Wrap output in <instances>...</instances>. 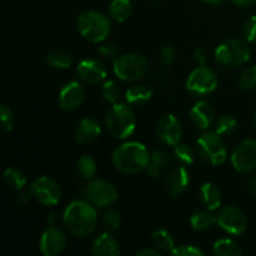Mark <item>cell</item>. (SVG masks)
Returning a JSON list of instances; mask_svg holds the SVG:
<instances>
[{"instance_id": "cell-1", "label": "cell", "mask_w": 256, "mask_h": 256, "mask_svg": "<svg viewBox=\"0 0 256 256\" xmlns=\"http://www.w3.org/2000/svg\"><path fill=\"white\" fill-rule=\"evenodd\" d=\"M68 232L76 238H86L94 232L98 224V214L92 202L75 200L68 205L62 215Z\"/></svg>"}, {"instance_id": "cell-2", "label": "cell", "mask_w": 256, "mask_h": 256, "mask_svg": "<svg viewBox=\"0 0 256 256\" xmlns=\"http://www.w3.org/2000/svg\"><path fill=\"white\" fill-rule=\"evenodd\" d=\"M112 162L120 172L138 174L146 170L150 162V154L142 142H125L112 152Z\"/></svg>"}, {"instance_id": "cell-3", "label": "cell", "mask_w": 256, "mask_h": 256, "mask_svg": "<svg viewBox=\"0 0 256 256\" xmlns=\"http://www.w3.org/2000/svg\"><path fill=\"white\" fill-rule=\"evenodd\" d=\"M108 132L116 139H126L134 132L136 118L134 110L126 104H114L105 118Z\"/></svg>"}, {"instance_id": "cell-4", "label": "cell", "mask_w": 256, "mask_h": 256, "mask_svg": "<svg viewBox=\"0 0 256 256\" xmlns=\"http://www.w3.org/2000/svg\"><path fill=\"white\" fill-rule=\"evenodd\" d=\"M76 28L80 34L92 42H104L112 30L109 18L94 10L84 12L78 16Z\"/></svg>"}, {"instance_id": "cell-5", "label": "cell", "mask_w": 256, "mask_h": 256, "mask_svg": "<svg viewBox=\"0 0 256 256\" xmlns=\"http://www.w3.org/2000/svg\"><path fill=\"white\" fill-rule=\"evenodd\" d=\"M149 69V62L145 56L135 52L124 54L114 60V72L124 82H136L142 79Z\"/></svg>"}, {"instance_id": "cell-6", "label": "cell", "mask_w": 256, "mask_h": 256, "mask_svg": "<svg viewBox=\"0 0 256 256\" xmlns=\"http://www.w3.org/2000/svg\"><path fill=\"white\" fill-rule=\"evenodd\" d=\"M250 48L239 39H228L215 50V60L222 66H239L250 59Z\"/></svg>"}, {"instance_id": "cell-7", "label": "cell", "mask_w": 256, "mask_h": 256, "mask_svg": "<svg viewBox=\"0 0 256 256\" xmlns=\"http://www.w3.org/2000/svg\"><path fill=\"white\" fill-rule=\"evenodd\" d=\"M198 152L212 165H222L228 159L226 148L216 132H206L198 139Z\"/></svg>"}, {"instance_id": "cell-8", "label": "cell", "mask_w": 256, "mask_h": 256, "mask_svg": "<svg viewBox=\"0 0 256 256\" xmlns=\"http://www.w3.org/2000/svg\"><path fill=\"white\" fill-rule=\"evenodd\" d=\"M218 86V76L205 65L192 70L186 80V90L195 96H202L214 92Z\"/></svg>"}, {"instance_id": "cell-9", "label": "cell", "mask_w": 256, "mask_h": 256, "mask_svg": "<svg viewBox=\"0 0 256 256\" xmlns=\"http://www.w3.org/2000/svg\"><path fill=\"white\" fill-rule=\"evenodd\" d=\"M88 202L99 208L110 206L118 200V192L112 184L106 180H92L85 188Z\"/></svg>"}, {"instance_id": "cell-10", "label": "cell", "mask_w": 256, "mask_h": 256, "mask_svg": "<svg viewBox=\"0 0 256 256\" xmlns=\"http://www.w3.org/2000/svg\"><path fill=\"white\" fill-rule=\"evenodd\" d=\"M30 192L36 202L42 205H55L62 199V189L55 180L40 176L30 185Z\"/></svg>"}, {"instance_id": "cell-11", "label": "cell", "mask_w": 256, "mask_h": 256, "mask_svg": "<svg viewBox=\"0 0 256 256\" xmlns=\"http://www.w3.org/2000/svg\"><path fill=\"white\" fill-rule=\"evenodd\" d=\"M216 222L222 229L232 235H240L246 230L248 219L246 215L239 208L229 206L222 208L216 215Z\"/></svg>"}, {"instance_id": "cell-12", "label": "cell", "mask_w": 256, "mask_h": 256, "mask_svg": "<svg viewBox=\"0 0 256 256\" xmlns=\"http://www.w3.org/2000/svg\"><path fill=\"white\" fill-rule=\"evenodd\" d=\"M232 164L238 172H250L256 169V140H244L232 154Z\"/></svg>"}, {"instance_id": "cell-13", "label": "cell", "mask_w": 256, "mask_h": 256, "mask_svg": "<svg viewBox=\"0 0 256 256\" xmlns=\"http://www.w3.org/2000/svg\"><path fill=\"white\" fill-rule=\"evenodd\" d=\"M66 246L64 232L55 225H49L40 238V252L45 256H55L62 252Z\"/></svg>"}, {"instance_id": "cell-14", "label": "cell", "mask_w": 256, "mask_h": 256, "mask_svg": "<svg viewBox=\"0 0 256 256\" xmlns=\"http://www.w3.org/2000/svg\"><path fill=\"white\" fill-rule=\"evenodd\" d=\"M182 134V125L172 114L164 115L158 122L156 135L165 145L175 146L180 142Z\"/></svg>"}, {"instance_id": "cell-15", "label": "cell", "mask_w": 256, "mask_h": 256, "mask_svg": "<svg viewBox=\"0 0 256 256\" xmlns=\"http://www.w3.org/2000/svg\"><path fill=\"white\" fill-rule=\"evenodd\" d=\"M76 74L82 82L88 84H100L106 78V68L96 59H84L78 64Z\"/></svg>"}, {"instance_id": "cell-16", "label": "cell", "mask_w": 256, "mask_h": 256, "mask_svg": "<svg viewBox=\"0 0 256 256\" xmlns=\"http://www.w3.org/2000/svg\"><path fill=\"white\" fill-rule=\"evenodd\" d=\"M84 99V86L79 82H70L60 92L59 105L64 110H75L82 104Z\"/></svg>"}, {"instance_id": "cell-17", "label": "cell", "mask_w": 256, "mask_h": 256, "mask_svg": "<svg viewBox=\"0 0 256 256\" xmlns=\"http://www.w3.org/2000/svg\"><path fill=\"white\" fill-rule=\"evenodd\" d=\"M190 182V174L188 169L184 166H179L176 169L172 170L166 179V186L169 195L172 199H176L180 195L186 192Z\"/></svg>"}, {"instance_id": "cell-18", "label": "cell", "mask_w": 256, "mask_h": 256, "mask_svg": "<svg viewBox=\"0 0 256 256\" xmlns=\"http://www.w3.org/2000/svg\"><path fill=\"white\" fill-rule=\"evenodd\" d=\"M92 252L96 256H118L120 254L119 242L110 232H104L92 240Z\"/></svg>"}, {"instance_id": "cell-19", "label": "cell", "mask_w": 256, "mask_h": 256, "mask_svg": "<svg viewBox=\"0 0 256 256\" xmlns=\"http://www.w3.org/2000/svg\"><path fill=\"white\" fill-rule=\"evenodd\" d=\"M190 119L199 129H208L215 120V110L208 102H199L190 110Z\"/></svg>"}, {"instance_id": "cell-20", "label": "cell", "mask_w": 256, "mask_h": 256, "mask_svg": "<svg viewBox=\"0 0 256 256\" xmlns=\"http://www.w3.org/2000/svg\"><path fill=\"white\" fill-rule=\"evenodd\" d=\"M100 132H102V128H100L99 122L94 118H85L78 126L75 139L79 144H89L98 139Z\"/></svg>"}, {"instance_id": "cell-21", "label": "cell", "mask_w": 256, "mask_h": 256, "mask_svg": "<svg viewBox=\"0 0 256 256\" xmlns=\"http://www.w3.org/2000/svg\"><path fill=\"white\" fill-rule=\"evenodd\" d=\"M200 196H202V204L210 212L219 209L222 205V192L216 185L212 182H205L202 185L200 189Z\"/></svg>"}, {"instance_id": "cell-22", "label": "cell", "mask_w": 256, "mask_h": 256, "mask_svg": "<svg viewBox=\"0 0 256 256\" xmlns=\"http://www.w3.org/2000/svg\"><path fill=\"white\" fill-rule=\"evenodd\" d=\"M152 96V90L146 85H135L125 92V100L130 105L146 104Z\"/></svg>"}, {"instance_id": "cell-23", "label": "cell", "mask_w": 256, "mask_h": 256, "mask_svg": "<svg viewBox=\"0 0 256 256\" xmlns=\"http://www.w3.org/2000/svg\"><path fill=\"white\" fill-rule=\"evenodd\" d=\"M132 2L130 0H112L110 4V16L118 22H124L132 15Z\"/></svg>"}, {"instance_id": "cell-24", "label": "cell", "mask_w": 256, "mask_h": 256, "mask_svg": "<svg viewBox=\"0 0 256 256\" xmlns=\"http://www.w3.org/2000/svg\"><path fill=\"white\" fill-rule=\"evenodd\" d=\"M4 182L9 189L15 190V192H20L22 188L26 185L28 178L20 170L14 169V168H9L4 172Z\"/></svg>"}, {"instance_id": "cell-25", "label": "cell", "mask_w": 256, "mask_h": 256, "mask_svg": "<svg viewBox=\"0 0 256 256\" xmlns=\"http://www.w3.org/2000/svg\"><path fill=\"white\" fill-rule=\"evenodd\" d=\"M214 254L218 256H240L242 255V248L232 239H220L215 242Z\"/></svg>"}, {"instance_id": "cell-26", "label": "cell", "mask_w": 256, "mask_h": 256, "mask_svg": "<svg viewBox=\"0 0 256 256\" xmlns=\"http://www.w3.org/2000/svg\"><path fill=\"white\" fill-rule=\"evenodd\" d=\"M216 216H212L208 212H196L190 219V225L196 232H204L216 224Z\"/></svg>"}, {"instance_id": "cell-27", "label": "cell", "mask_w": 256, "mask_h": 256, "mask_svg": "<svg viewBox=\"0 0 256 256\" xmlns=\"http://www.w3.org/2000/svg\"><path fill=\"white\" fill-rule=\"evenodd\" d=\"M152 242L155 245V248L158 250H160V252H172V250L175 248L172 235L164 229L155 230L152 234Z\"/></svg>"}, {"instance_id": "cell-28", "label": "cell", "mask_w": 256, "mask_h": 256, "mask_svg": "<svg viewBox=\"0 0 256 256\" xmlns=\"http://www.w3.org/2000/svg\"><path fill=\"white\" fill-rule=\"evenodd\" d=\"M46 64L54 69H68L72 65V56H70L69 52H64V50H56V52L48 55Z\"/></svg>"}, {"instance_id": "cell-29", "label": "cell", "mask_w": 256, "mask_h": 256, "mask_svg": "<svg viewBox=\"0 0 256 256\" xmlns=\"http://www.w3.org/2000/svg\"><path fill=\"white\" fill-rule=\"evenodd\" d=\"M78 172L82 175L84 179H92L96 174V162L89 155H82L76 162Z\"/></svg>"}, {"instance_id": "cell-30", "label": "cell", "mask_w": 256, "mask_h": 256, "mask_svg": "<svg viewBox=\"0 0 256 256\" xmlns=\"http://www.w3.org/2000/svg\"><path fill=\"white\" fill-rule=\"evenodd\" d=\"M174 154L175 156H176V159L179 160L182 165H185V166H190L195 160L194 150L186 144H179V142H178L174 148Z\"/></svg>"}, {"instance_id": "cell-31", "label": "cell", "mask_w": 256, "mask_h": 256, "mask_svg": "<svg viewBox=\"0 0 256 256\" xmlns=\"http://www.w3.org/2000/svg\"><path fill=\"white\" fill-rule=\"evenodd\" d=\"M150 162L158 165L160 169H166V168L172 166L174 164V158L172 154H169L165 150H154L150 155Z\"/></svg>"}, {"instance_id": "cell-32", "label": "cell", "mask_w": 256, "mask_h": 256, "mask_svg": "<svg viewBox=\"0 0 256 256\" xmlns=\"http://www.w3.org/2000/svg\"><path fill=\"white\" fill-rule=\"evenodd\" d=\"M236 120L230 115H224L216 122L215 132L219 135H232L236 130Z\"/></svg>"}, {"instance_id": "cell-33", "label": "cell", "mask_w": 256, "mask_h": 256, "mask_svg": "<svg viewBox=\"0 0 256 256\" xmlns=\"http://www.w3.org/2000/svg\"><path fill=\"white\" fill-rule=\"evenodd\" d=\"M102 96L106 102L116 104L120 100V96H122V92H120L119 86L114 82H106L102 88Z\"/></svg>"}, {"instance_id": "cell-34", "label": "cell", "mask_w": 256, "mask_h": 256, "mask_svg": "<svg viewBox=\"0 0 256 256\" xmlns=\"http://www.w3.org/2000/svg\"><path fill=\"white\" fill-rule=\"evenodd\" d=\"M239 85L244 90H252L256 88V65L245 69L239 78Z\"/></svg>"}, {"instance_id": "cell-35", "label": "cell", "mask_w": 256, "mask_h": 256, "mask_svg": "<svg viewBox=\"0 0 256 256\" xmlns=\"http://www.w3.org/2000/svg\"><path fill=\"white\" fill-rule=\"evenodd\" d=\"M120 222H122L120 214L114 209L108 210V212H105L104 215H102V226H104L108 232H115V230L119 228Z\"/></svg>"}, {"instance_id": "cell-36", "label": "cell", "mask_w": 256, "mask_h": 256, "mask_svg": "<svg viewBox=\"0 0 256 256\" xmlns=\"http://www.w3.org/2000/svg\"><path fill=\"white\" fill-rule=\"evenodd\" d=\"M0 118H2V132H10L12 129V124H14V116H12V109L8 105L2 104L0 106Z\"/></svg>"}, {"instance_id": "cell-37", "label": "cell", "mask_w": 256, "mask_h": 256, "mask_svg": "<svg viewBox=\"0 0 256 256\" xmlns=\"http://www.w3.org/2000/svg\"><path fill=\"white\" fill-rule=\"evenodd\" d=\"M170 254L175 256H204V252L192 245H180L175 246Z\"/></svg>"}, {"instance_id": "cell-38", "label": "cell", "mask_w": 256, "mask_h": 256, "mask_svg": "<svg viewBox=\"0 0 256 256\" xmlns=\"http://www.w3.org/2000/svg\"><path fill=\"white\" fill-rule=\"evenodd\" d=\"M100 55H102L106 59L115 60L118 56H119V48H118L116 44L114 42H108V44L102 45V46L98 49Z\"/></svg>"}, {"instance_id": "cell-39", "label": "cell", "mask_w": 256, "mask_h": 256, "mask_svg": "<svg viewBox=\"0 0 256 256\" xmlns=\"http://www.w3.org/2000/svg\"><path fill=\"white\" fill-rule=\"evenodd\" d=\"M244 34L249 42H256V15L250 16L244 24Z\"/></svg>"}, {"instance_id": "cell-40", "label": "cell", "mask_w": 256, "mask_h": 256, "mask_svg": "<svg viewBox=\"0 0 256 256\" xmlns=\"http://www.w3.org/2000/svg\"><path fill=\"white\" fill-rule=\"evenodd\" d=\"M175 56H176V52H175L174 48L165 46L164 49L162 50V54H160V60H162V65L169 66V65H172V62L175 60Z\"/></svg>"}, {"instance_id": "cell-41", "label": "cell", "mask_w": 256, "mask_h": 256, "mask_svg": "<svg viewBox=\"0 0 256 256\" xmlns=\"http://www.w3.org/2000/svg\"><path fill=\"white\" fill-rule=\"evenodd\" d=\"M194 59L199 62L200 65H206V52L204 48H198L194 52Z\"/></svg>"}, {"instance_id": "cell-42", "label": "cell", "mask_w": 256, "mask_h": 256, "mask_svg": "<svg viewBox=\"0 0 256 256\" xmlns=\"http://www.w3.org/2000/svg\"><path fill=\"white\" fill-rule=\"evenodd\" d=\"M162 170L160 169L158 165L152 164V162H149V165H148L146 168V172L150 178H158L160 174H162Z\"/></svg>"}, {"instance_id": "cell-43", "label": "cell", "mask_w": 256, "mask_h": 256, "mask_svg": "<svg viewBox=\"0 0 256 256\" xmlns=\"http://www.w3.org/2000/svg\"><path fill=\"white\" fill-rule=\"evenodd\" d=\"M32 198V192H22V194L18 195L16 198V204L20 205V206H22V205L28 204V202H30V199Z\"/></svg>"}, {"instance_id": "cell-44", "label": "cell", "mask_w": 256, "mask_h": 256, "mask_svg": "<svg viewBox=\"0 0 256 256\" xmlns=\"http://www.w3.org/2000/svg\"><path fill=\"white\" fill-rule=\"evenodd\" d=\"M160 255V250H155V249H142L140 252H136V256H159Z\"/></svg>"}, {"instance_id": "cell-45", "label": "cell", "mask_w": 256, "mask_h": 256, "mask_svg": "<svg viewBox=\"0 0 256 256\" xmlns=\"http://www.w3.org/2000/svg\"><path fill=\"white\" fill-rule=\"evenodd\" d=\"M235 5H239V6H252V5L256 4V0H232Z\"/></svg>"}, {"instance_id": "cell-46", "label": "cell", "mask_w": 256, "mask_h": 256, "mask_svg": "<svg viewBox=\"0 0 256 256\" xmlns=\"http://www.w3.org/2000/svg\"><path fill=\"white\" fill-rule=\"evenodd\" d=\"M249 190L252 194V196L256 199V176H252L249 182Z\"/></svg>"}, {"instance_id": "cell-47", "label": "cell", "mask_w": 256, "mask_h": 256, "mask_svg": "<svg viewBox=\"0 0 256 256\" xmlns=\"http://www.w3.org/2000/svg\"><path fill=\"white\" fill-rule=\"evenodd\" d=\"M202 2H206V4L215 5V6H216V5H220V4H222V2H224V0H202Z\"/></svg>"}, {"instance_id": "cell-48", "label": "cell", "mask_w": 256, "mask_h": 256, "mask_svg": "<svg viewBox=\"0 0 256 256\" xmlns=\"http://www.w3.org/2000/svg\"><path fill=\"white\" fill-rule=\"evenodd\" d=\"M48 220H49V224L50 225H54L55 222H56V215H55V214H50L49 218H48Z\"/></svg>"}, {"instance_id": "cell-49", "label": "cell", "mask_w": 256, "mask_h": 256, "mask_svg": "<svg viewBox=\"0 0 256 256\" xmlns=\"http://www.w3.org/2000/svg\"><path fill=\"white\" fill-rule=\"evenodd\" d=\"M152 2H164V0H152Z\"/></svg>"}, {"instance_id": "cell-50", "label": "cell", "mask_w": 256, "mask_h": 256, "mask_svg": "<svg viewBox=\"0 0 256 256\" xmlns=\"http://www.w3.org/2000/svg\"><path fill=\"white\" fill-rule=\"evenodd\" d=\"M254 125H255V129H256V112H255V115H254Z\"/></svg>"}]
</instances>
